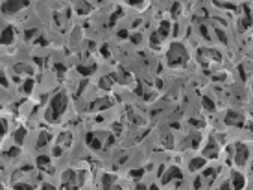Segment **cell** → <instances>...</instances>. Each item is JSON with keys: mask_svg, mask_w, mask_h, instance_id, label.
<instances>
[{"mask_svg": "<svg viewBox=\"0 0 253 190\" xmlns=\"http://www.w3.org/2000/svg\"><path fill=\"white\" fill-rule=\"evenodd\" d=\"M189 59V54L185 50V46L176 42L170 46V52H168V65L170 66H183Z\"/></svg>", "mask_w": 253, "mask_h": 190, "instance_id": "6da1fadb", "label": "cell"}, {"mask_svg": "<svg viewBox=\"0 0 253 190\" xmlns=\"http://www.w3.org/2000/svg\"><path fill=\"white\" fill-rule=\"evenodd\" d=\"M28 4H30L28 0H6V2L2 4V11L6 15H11V13H17L22 8H26Z\"/></svg>", "mask_w": 253, "mask_h": 190, "instance_id": "7a4b0ae2", "label": "cell"}, {"mask_svg": "<svg viewBox=\"0 0 253 190\" xmlns=\"http://www.w3.org/2000/svg\"><path fill=\"white\" fill-rule=\"evenodd\" d=\"M65 107H67V96H65L63 92L56 94V96H54V100H52V113L59 116V114L65 111Z\"/></svg>", "mask_w": 253, "mask_h": 190, "instance_id": "3957f363", "label": "cell"}, {"mask_svg": "<svg viewBox=\"0 0 253 190\" xmlns=\"http://www.w3.org/2000/svg\"><path fill=\"white\" fill-rule=\"evenodd\" d=\"M235 148H237V157H235V162H237L238 166H244V164L248 162L249 150L246 148V144H244V142H238V144H237Z\"/></svg>", "mask_w": 253, "mask_h": 190, "instance_id": "277c9868", "label": "cell"}, {"mask_svg": "<svg viewBox=\"0 0 253 190\" xmlns=\"http://www.w3.org/2000/svg\"><path fill=\"white\" fill-rule=\"evenodd\" d=\"M225 124H229V126H242L244 124V118H242V114H238L235 111H229L225 114Z\"/></svg>", "mask_w": 253, "mask_h": 190, "instance_id": "5b68a950", "label": "cell"}, {"mask_svg": "<svg viewBox=\"0 0 253 190\" xmlns=\"http://www.w3.org/2000/svg\"><path fill=\"white\" fill-rule=\"evenodd\" d=\"M13 37H15V32H13V26H8L2 35H0V44H11L13 42Z\"/></svg>", "mask_w": 253, "mask_h": 190, "instance_id": "8992f818", "label": "cell"}, {"mask_svg": "<svg viewBox=\"0 0 253 190\" xmlns=\"http://www.w3.org/2000/svg\"><path fill=\"white\" fill-rule=\"evenodd\" d=\"M203 153H205V157H209V159H214V157L218 155V146H216V142H214V138H213V137L209 138V146L205 148V151H203Z\"/></svg>", "mask_w": 253, "mask_h": 190, "instance_id": "52a82bcc", "label": "cell"}, {"mask_svg": "<svg viewBox=\"0 0 253 190\" xmlns=\"http://www.w3.org/2000/svg\"><path fill=\"white\" fill-rule=\"evenodd\" d=\"M176 177H183V174H181V170L179 168H170L163 177H161V179H163V185H166L168 181H172V179H176Z\"/></svg>", "mask_w": 253, "mask_h": 190, "instance_id": "ba28073f", "label": "cell"}, {"mask_svg": "<svg viewBox=\"0 0 253 190\" xmlns=\"http://www.w3.org/2000/svg\"><path fill=\"white\" fill-rule=\"evenodd\" d=\"M203 164H205V159H203V157H198V159H192V161H190L189 168H190V172H194V170H200Z\"/></svg>", "mask_w": 253, "mask_h": 190, "instance_id": "9c48e42d", "label": "cell"}, {"mask_svg": "<svg viewBox=\"0 0 253 190\" xmlns=\"http://www.w3.org/2000/svg\"><path fill=\"white\" fill-rule=\"evenodd\" d=\"M161 37H166L168 33H170V22H166V20H163L161 22V26H159V32H157Z\"/></svg>", "mask_w": 253, "mask_h": 190, "instance_id": "30bf717a", "label": "cell"}, {"mask_svg": "<svg viewBox=\"0 0 253 190\" xmlns=\"http://www.w3.org/2000/svg\"><path fill=\"white\" fill-rule=\"evenodd\" d=\"M15 72H24V74H33V70H32V66L30 65H22V63H19V65H15Z\"/></svg>", "mask_w": 253, "mask_h": 190, "instance_id": "8fae6325", "label": "cell"}, {"mask_svg": "<svg viewBox=\"0 0 253 190\" xmlns=\"http://www.w3.org/2000/svg\"><path fill=\"white\" fill-rule=\"evenodd\" d=\"M233 188H244V177L240 174H233Z\"/></svg>", "mask_w": 253, "mask_h": 190, "instance_id": "7c38bea8", "label": "cell"}, {"mask_svg": "<svg viewBox=\"0 0 253 190\" xmlns=\"http://www.w3.org/2000/svg\"><path fill=\"white\" fill-rule=\"evenodd\" d=\"M48 164H50V157H46V155H39L37 157V166L39 168H46Z\"/></svg>", "mask_w": 253, "mask_h": 190, "instance_id": "4fadbf2b", "label": "cell"}, {"mask_svg": "<svg viewBox=\"0 0 253 190\" xmlns=\"http://www.w3.org/2000/svg\"><path fill=\"white\" fill-rule=\"evenodd\" d=\"M94 70H96L94 65H93V66H89V68H87V66H78V72H80L81 76H91V74L94 72Z\"/></svg>", "mask_w": 253, "mask_h": 190, "instance_id": "5bb4252c", "label": "cell"}, {"mask_svg": "<svg viewBox=\"0 0 253 190\" xmlns=\"http://www.w3.org/2000/svg\"><path fill=\"white\" fill-rule=\"evenodd\" d=\"M24 137H26V129H24V127H20V129L15 131V140H17V144H22Z\"/></svg>", "mask_w": 253, "mask_h": 190, "instance_id": "9a60e30c", "label": "cell"}, {"mask_svg": "<svg viewBox=\"0 0 253 190\" xmlns=\"http://www.w3.org/2000/svg\"><path fill=\"white\" fill-rule=\"evenodd\" d=\"M111 103H109V100H98V102H94L93 105H91V111H94V109H98V107H109Z\"/></svg>", "mask_w": 253, "mask_h": 190, "instance_id": "2e32d148", "label": "cell"}, {"mask_svg": "<svg viewBox=\"0 0 253 190\" xmlns=\"http://www.w3.org/2000/svg\"><path fill=\"white\" fill-rule=\"evenodd\" d=\"M124 13H122V9H118V11H115L113 15H111V20H109V26H113L115 24V22H117V19H120Z\"/></svg>", "mask_w": 253, "mask_h": 190, "instance_id": "e0dca14e", "label": "cell"}, {"mask_svg": "<svg viewBox=\"0 0 253 190\" xmlns=\"http://www.w3.org/2000/svg\"><path fill=\"white\" fill-rule=\"evenodd\" d=\"M201 102H203V107H205V109L214 111V103H213V100H211V98H203Z\"/></svg>", "mask_w": 253, "mask_h": 190, "instance_id": "ac0fdd59", "label": "cell"}, {"mask_svg": "<svg viewBox=\"0 0 253 190\" xmlns=\"http://www.w3.org/2000/svg\"><path fill=\"white\" fill-rule=\"evenodd\" d=\"M46 142H48V133H41V135H39V142H37V146L41 148V146L46 144Z\"/></svg>", "mask_w": 253, "mask_h": 190, "instance_id": "d6986e66", "label": "cell"}, {"mask_svg": "<svg viewBox=\"0 0 253 190\" xmlns=\"http://www.w3.org/2000/svg\"><path fill=\"white\" fill-rule=\"evenodd\" d=\"M89 144H91V148L96 150V151H98V150H102V142H100V140H94V138H93V140L89 142Z\"/></svg>", "mask_w": 253, "mask_h": 190, "instance_id": "ffe728a7", "label": "cell"}, {"mask_svg": "<svg viewBox=\"0 0 253 190\" xmlns=\"http://www.w3.org/2000/svg\"><path fill=\"white\" fill-rule=\"evenodd\" d=\"M152 48H159V33H153L152 35Z\"/></svg>", "mask_w": 253, "mask_h": 190, "instance_id": "44dd1931", "label": "cell"}, {"mask_svg": "<svg viewBox=\"0 0 253 190\" xmlns=\"http://www.w3.org/2000/svg\"><path fill=\"white\" fill-rule=\"evenodd\" d=\"M32 89H33V81L32 80H28L24 85H22V90H24V92H32Z\"/></svg>", "mask_w": 253, "mask_h": 190, "instance_id": "7402d4cb", "label": "cell"}, {"mask_svg": "<svg viewBox=\"0 0 253 190\" xmlns=\"http://www.w3.org/2000/svg\"><path fill=\"white\" fill-rule=\"evenodd\" d=\"M170 11H172V15H174V17H177V15H179V11H181V6H179L177 2H174V6H172V9H170Z\"/></svg>", "mask_w": 253, "mask_h": 190, "instance_id": "603a6c76", "label": "cell"}, {"mask_svg": "<svg viewBox=\"0 0 253 190\" xmlns=\"http://www.w3.org/2000/svg\"><path fill=\"white\" fill-rule=\"evenodd\" d=\"M142 174H144V170H131V177L133 179H141Z\"/></svg>", "mask_w": 253, "mask_h": 190, "instance_id": "cb8c5ba5", "label": "cell"}, {"mask_svg": "<svg viewBox=\"0 0 253 190\" xmlns=\"http://www.w3.org/2000/svg\"><path fill=\"white\" fill-rule=\"evenodd\" d=\"M216 33H218V37H220V41H222V44H227V37H225V33H224V30H216Z\"/></svg>", "mask_w": 253, "mask_h": 190, "instance_id": "d4e9b609", "label": "cell"}, {"mask_svg": "<svg viewBox=\"0 0 253 190\" xmlns=\"http://www.w3.org/2000/svg\"><path fill=\"white\" fill-rule=\"evenodd\" d=\"M20 153V148H11L9 151H8V157H17Z\"/></svg>", "mask_w": 253, "mask_h": 190, "instance_id": "484cf974", "label": "cell"}, {"mask_svg": "<svg viewBox=\"0 0 253 190\" xmlns=\"http://www.w3.org/2000/svg\"><path fill=\"white\" fill-rule=\"evenodd\" d=\"M111 181H113V175H104V186H105V188L111 185Z\"/></svg>", "mask_w": 253, "mask_h": 190, "instance_id": "4316f807", "label": "cell"}, {"mask_svg": "<svg viewBox=\"0 0 253 190\" xmlns=\"http://www.w3.org/2000/svg\"><path fill=\"white\" fill-rule=\"evenodd\" d=\"M200 32H201V35H203V37H205L207 41L211 39V35H209V32H207V28H205V26H201V28H200Z\"/></svg>", "mask_w": 253, "mask_h": 190, "instance_id": "83f0119b", "label": "cell"}, {"mask_svg": "<svg viewBox=\"0 0 253 190\" xmlns=\"http://www.w3.org/2000/svg\"><path fill=\"white\" fill-rule=\"evenodd\" d=\"M0 85H2V87H8V80H6V76H4V72H0Z\"/></svg>", "mask_w": 253, "mask_h": 190, "instance_id": "f1b7e54d", "label": "cell"}, {"mask_svg": "<svg viewBox=\"0 0 253 190\" xmlns=\"http://www.w3.org/2000/svg\"><path fill=\"white\" fill-rule=\"evenodd\" d=\"M15 188H19V190H32L30 185H15Z\"/></svg>", "mask_w": 253, "mask_h": 190, "instance_id": "f546056e", "label": "cell"}, {"mask_svg": "<svg viewBox=\"0 0 253 190\" xmlns=\"http://www.w3.org/2000/svg\"><path fill=\"white\" fill-rule=\"evenodd\" d=\"M238 74H240V78H242V80L246 81V72H244V66H242V65L238 66Z\"/></svg>", "mask_w": 253, "mask_h": 190, "instance_id": "4dcf8cb0", "label": "cell"}, {"mask_svg": "<svg viewBox=\"0 0 253 190\" xmlns=\"http://www.w3.org/2000/svg\"><path fill=\"white\" fill-rule=\"evenodd\" d=\"M35 33H37V30H28V32H26V39H32Z\"/></svg>", "mask_w": 253, "mask_h": 190, "instance_id": "1f68e13d", "label": "cell"}, {"mask_svg": "<svg viewBox=\"0 0 253 190\" xmlns=\"http://www.w3.org/2000/svg\"><path fill=\"white\" fill-rule=\"evenodd\" d=\"M141 39H142V37H141L139 33H135V35L131 37V41H133V42H141Z\"/></svg>", "mask_w": 253, "mask_h": 190, "instance_id": "d6a6232c", "label": "cell"}, {"mask_svg": "<svg viewBox=\"0 0 253 190\" xmlns=\"http://www.w3.org/2000/svg\"><path fill=\"white\" fill-rule=\"evenodd\" d=\"M118 37H120V39H126V37H128V32H126V30H120V32H118Z\"/></svg>", "mask_w": 253, "mask_h": 190, "instance_id": "836d02e7", "label": "cell"}, {"mask_svg": "<svg viewBox=\"0 0 253 190\" xmlns=\"http://www.w3.org/2000/svg\"><path fill=\"white\" fill-rule=\"evenodd\" d=\"M94 138V133H87V137H85V140H87V144H89V142L91 140H93Z\"/></svg>", "mask_w": 253, "mask_h": 190, "instance_id": "e575fe53", "label": "cell"}, {"mask_svg": "<svg viewBox=\"0 0 253 190\" xmlns=\"http://www.w3.org/2000/svg\"><path fill=\"white\" fill-rule=\"evenodd\" d=\"M56 70H57V72H61V74H63V72H65V66L57 63V65H56Z\"/></svg>", "mask_w": 253, "mask_h": 190, "instance_id": "d590c367", "label": "cell"}, {"mask_svg": "<svg viewBox=\"0 0 253 190\" xmlns=\"http://www.w3.org/2000/svg\"><path fill=\"white\" fill-rule=\"evenodd\" d=\"M200 186H201V179L196 177V181H194V188H200Z\"/></svg>", "mask_w": 253, "mask_h": 190, "instance_id": "8d00e7d4", "label": "cell"}, {"mask_svg": "<svg viewBox=\"0 0 253 190\" xmlns=\"http://www.w3.org/2000/svg\"><path fill=\"white\" fill-rule=\"evenodd\" d=\"M214 80H225V74H224V72H220V74H216V76H214Z\"/></svg>", "mask_w": 253, "mask_h": 190, "instance_id": "74e56055", "label": "cell"}, {"mask_svg": "<svg viewBox=\"0 0 253 190\" xmlns=\"http://www.w3.org/2000/svg\"><path fill=\"white\" fill-rule=\"evenodd\" d=\"M128 2H129L131 6H137V4H141V2H142V0H128Z\"/></svg>", "mask_w": 253, "mask_h": 190, "instance_id": "f35d334b", "label": "cell"}, {"mask_svg": "<svg viewBox=\"0 0 253 190\" xmlns=\"http://www.w3.org/2000/svg\"><path fill=\"white\" fill-rule=\"evenodd\" d=\"M213 174H214V172H213V170H211V168H207V170H205V172H203V175H205V177H207V175H213Z\"/></svg>", "mask_w": 253, "mask_h": 190, "instance_id": "ab89813d", "label": "cell"}, {"mask_svg": "<svg viewBox=\"0 0 253 190\" xmlns=\"http://www.w3.org/2000/svg\"><path fill=\"white\" fill-rule=\"evenodd\" d=\"M102 54H104V56H105V57H107V56H109V50H107V46H104V48H102Z\"/></svg>", "mask_w": 253, "mask_h": 190, "instance_id": "60d3db41", "label": "cell"}, {"mask_svg": "<svg viewBox=\"0 0 253 190\" xmlns=\"http://www.w3.org/2000/svg\"><path fill=\"white\" fill-rule=\"evenodd\" d=\"M54 155H57V157H59V155H61V148H59V146H57V148H56V150H54Z\"/></svg>", "mask_w": 253, "mask_h": 190, "instance_id": "b9f144b4", "label": "cell"}, {"mask_svg": "<svg viewBox=\"0 0 253 190\" xmlns=\"http://www.w3.org/2000/svg\"><path fill=\"white\" fill-rule=\"evenodd\" d=\"M43 188H46V190H54L56 186H52V185H43Z\"/></svg>", "mask_w": 253, "mask_h": 190, "instance_id": "7bdbcfd3", "label": "cell"}, {"mask_svg": "<svg viewBox=\"0 0 253 190\" xmlns=\"http://www.w3.org/2000/svg\"><path fill=\"white\" fill-rule=\"evenodd\" d=\"M0 107H2V103H0Z\"/></svg>", "mask_w": 253, "mask_h": 190, "instance_id": "ee69618b", "label": "cell"}]
</instances>
